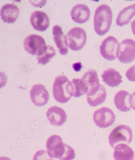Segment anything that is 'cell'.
<instances>
[{
    "mask_svg": "<svg viewBox=\"0 0 135 160\" xmlns=\"http://www.w3.org/2000/svg\"><path fill=\"white\" fill-rule=\"evenodd\" d=\"M47 151L52 158L61 160H72L75 154L73 149L63 143L59 135H53L49 137L46 142Z\"/></svg>",
    "mask_w": 135,
    "mask_h": 160,
    "instance_id": "6da1fadb",
    "label": "cell"
},
{
    "mask_svg": "<svg viewBox=\"0 0 135 160\" xmlns=\"http://www.w3.org/2000/svg\"><path fill=\"white\" fill-rule=\"evenodd\" d=\"M113 12L108 5L103 4L96 9L94 18L95 32L100 36H103L108 32L111 26Z\"/></svg>",
    "mask_w": 135,
    "mask_h": 160,
    "instance_id": "7a4b0ae2",
    "label": "cell"
},
{
    "mask_svg": "<svg viewBox=\"0 0 135 160\" xmlns=\"http://www.w3.org/2000/svg\"><path fill=\"white\" fill-rule=\"evenodd\" d=\"M54 98L58 102L65 103L73 96L74 87L72 82L67 77L59 75L55 78L53 86Z\"/></svg>",
    "mask_w": 135,
    "mask_h": 160,
    "instance_id": "3957f363",
    "label": "cell"
},
{
    "mask_svg": "<svg viewBox=\"0 0 135 160\" xmlns=\"http://www.w3.org/2000/svg\"><path fill=\"white\" fill-rule=\"evenodd\" d=\"M133 138L131 128L125 125H121L114 128L109 137V143L113 148L120 143L130 144Z\"/></svg>",
    "mask_w": 135,
    "mask_h": 160,
    "instance_id": "277c9868",
    "label": "cell"
},
{
    "mask_svg": "<svg viewBox=\"0 0 135 160\" xmlns=\"http://www.w3.org/2000/svg\"><path fill=\"white\" fill-rule=\"evenodd\" d=\"M86 39L85 31L79 28H72L66 36L67 46L74 51L81 50L86 44Z\"/></svg>",
    "mask_w": 135,
    "mask_h": 160,
    "instance_id": "5b68a950",
    "label": "cell"
},
{
    "mask_svg": "<svg viewBox=\"0 0 135 160\" xmlns=\"http://www.w3.org/2000/svg\"><path fill=\"white\" fill-rule=\"evenodd\" d=\"M117 55L118 60L122 63H132L135 59V42L127 39L118 44Z\"/></svg>",
    "mask_w": 135,
    "mask_h": 160,
    "instance_id": "8992f818",
    "label": "cell"
},
{
    "mask_svg": "<svg viewBox=\"0 0 135 160\" xmlns=\"http://www.w3.org/2000/svg\"><path fill=\"white\" fill-rule=\"evenodd\" d=\"M24 45L27 52L31 55L36 56L44 52L48 47L44 38L36 34L27 37L24 41Z\"/></svg>",
    "mask_w": 135,
    "mask_h": 160,
    "instance_id": "52a82bcc",
    "label": "cell"
},
{
    "mask_svg": "<svg viewBox=\"0 0 135 160\" xmlns=\"http://www.w3.org/2000/svg\"><path fill=\"white\" fill-rule=\"evenodd\" d=\"M93 118L98 127L101 128H107L114 124L115 115L110 108L104 107L94 112Z\"/></svg>",
    "mask_w": 135,
    "mask_h": 160,
    "instance_id": "ba28073f",
    "label": "cell"
},
{
    "mask_svg": "<svg viewBox=\"0 0 135 160\" xmlns=\"http://www.w3.org/2000/svg\"><path fill=\"white\" fill-rule=\"evenodd\" d=\"M118 42L114 37L109 36L103 41L100 47V52L104 59L113 61L117 58Z\"/></svg>",
    "mask_w": 135,
    "mask_h": 160,
    "instance_id": "9c48e42d",
    "label": "cell"
},
{
    "mask_svg": "<svg viewBox=\"0 0 135 160\" xmlns=\"http://www.w3.org/2000/svg\"><path fill=\"white\" fill-rule=\"evenodd\" d=\"M30 96L33 103L39 107L46 104L49 99L48 91L44 85L40 84L33 85L31 90Z\"/></svg>",
    "mask_w": 135,
    "mask_h": 160,
    "instance_id": "30bf717a",
    "label": "cell"
},
{
    "mask_svg": "<svg viewBox=\"0 0 135 160\" xmlns=\"http://www.w3.org/2000/svg\"><path fill=\"white\" fill-rule=\"evenodd\" d=\"M86 95L88 102L93 107L98 106L102 104L106 98V89L100 84L90 90Z\"/></svg>",
    "mask_w": 135,
    "mask_h": 160,
    "instance_id": "8fae6325",
    "label": "cell"
},
{
    "mask_svg": "<svg viewBox=\"0 0 135 160\" xmlns=\"http://www.w3.org/2000/svg\"><path fill=\"white\" fill-rule=\"evenodd\" d=\"M30 22L36 30L44 32L46 30L50 25L49 17L45 12L36 11L31 16Z\"/></svg>",
    "mask_w": 135,
    "mask_h": 160,
    "instance_id": "7c38bea8",
    "label": "cell"
},
{
    "mask_svg": "<svg viewBox=\"0 0 135 160\" xmlns=\"http://www.w3.org/2000/svg\"><path fill=\"white\" fill-rule=\"evenodd\" d=\"M46 116L51 124L55 126L63 125L67 118L64 110L57 106L50 108L46 112Z\"/></svg>",
    "mask_w": 135,
    "mask_h": 160,
    "instance_id": "4fadbf2b",
    "label": "cell"
},
{
    "mask_svg": "<svg viewBox=\"0 0 135 160\" xmlns=\"http://www.w3.org/2000/svg\"><path fill=\"white\" fill-rule=\"evenodd\" d=\"M71 18L75 22L83 24L86 22L90 17L89 8L84 4L75 5L71 10Z\"/></svg>",
    "mask_w": 135,
    "mask_h": 160,
    "instance_id": "5bb4252c",
    "label": "cell"
},
{
    "mask_svg": "<svg viewBox=\"0 0 135 160\" xmlns=\"http://www.w3.org/2000/svg\"><path fill=\"white\" fill-rule=\"evenodd\" d=\"M19 13V8L15 4H5L1 9V18L4 22L13 23L18 18Z\"/></svg>",
    "mask_w": 135,
    "mask_h": 160,
    "instance_id": "9a60e30c",
    "label": "cell"
},
{
    "mask_svg": "<svg viewBox=\"0 0 135 160\" xmlns=\"http://www.w3.org/2000/svg\"><path fill=\"white\" fill-rule=\"evenodd\" d=\"M52 34L59 52L62 55H67L68 52V46L66 40V36H65L62 28L59 25H55L53 28Z\"/></svg>",
    "mask_w": 135,
    "mask_h": 160,
    "instance_id": "2e32d148",
    "label": "cell"
},
{
    "mask_svg": "<svg viewBox=\"0 0 135 160\" xmlns=\"http://www.w3.org/2000/svg\"><path fill=\"white\" fill-rule=\"evenodd\" d=\"M101 76L104 82L111 87H118L123 82L122 76L114 69L109 68L104 70Z\"/></svg>",
    "mask_w": 135,
    "mask_h": 160,
    "instance_id": "e0dca14e",
    "label": "cell"
},
{
    "mask_svg": "<svg viewBox=\"0 0 135 160\" xmlns=\"http://www.w3.org/2000/svg\"><path fill=\"white\" fill-rule=\"evenodd\" d=\"M114 158L115 160H133L134 152L128 145L120 143L115 147Z\"/></svg>",
    "mask_w": 135,
    "mask_h": 160,
    "instance_id": "ac0fdd59",
    "label": "cell"
},
{
    "mask_svg": "<svg viewBox=\"0 0 135 160\" xmlns=\"http://www.w3.org/2000/svg\"><path fill=\"white\" fill-rule=\"evenodd\" d=\"M130 94L124 90L118 92L116 94L114 102L116 108L122 112L130 111L131 107L129 103V98Z\"/></svg>",
    "mask_w": 135,
    "mask_h": 160,
    "instance_id": "d6986e66",
    "label": "cell"
},
{
    "mask_svg": "<svg viewBox=\"0 0 135 160\" xmlns=\"http://www.w3.org/2000/svg\"><path fill=\"white\" fill-rule=\"evenodd\" d=\"M135 16V4L124 8L119 13L116 20L117 26L122 27L130 22Z\"/></svg>",
    "mask_w": 135,
    "mask_h": 160,
    "instance_id": "ffe728a7",
    "label": "cell"
},
{
    "mask_svg": "<svg viewBox=\"0 0 135 160\" xmlns=\"http://www.w3.org/2000/svg\"><path fill=\"white\" fill-rule=\"evenodd\" d=\"M82 79L88 86L89 91L96 87L99 85L98 74L95 70L90 69L85 73Z\"/></svg>",
    "mask_w": 135,
    "mask_h": 160,
    "instance_id": "44dd1931",
    "label": "cell"
},
{
    "mask_svg": "<svg viewBox=\"0 0 135 160\" xmlns=\"http://www.w3.org/2000/svg\"><path fill=\"white\" fill-rule=\"evenodd\" d=\"M71 82L74 87V97H80L88 93L89 88L83 80L74 78Z\"/></svg>",
    "mask_w": 135,
    "mask_h": 160,
    "instance_id": "7402d4cb",
    "label": "cell"
},
{
    "mask_svg": "<svg viewBox=\"0 0 135 160\" xmlns=\"http://www.w3.org/2000/svg\"><path fill=\"white\" fill-rule=\"evenodd\" d=\"M56 55V52L53 47L50 45H48L45 51L37 56L38 63L41 64L43 66L49 63L51 59Z\"/></svg>",
    "mask_w": 135,
    "mask_h": 160,
    "instance_id": "603a6c76",
    "label": "cell"
},
{
    "mask_svg": "<svg viewBox=\"0 0 135 160\" xmlns=\"http://www.w3.org/2000/svg\"><path fill=\"white\" fill-rule=\"evenodd\" d=\"M33 160H53L47 151L45 150H39L34 156Z\"/></svg>",
    "mask_w": 135,
    "mask_h": 160,
    "instance_id": "cb8c5ba5",
    "label": "cell"
},
{
    "mask_svg": "<svg viewBox=\"0 0 135 160\" xmlns=\"http://www.w3.org/2000/svg\"><path fill=\"white\" fill-rule=\"evenodd\" d=\"M126 76L129 81L135 82V65L128 69L127 71Z\"/></svg>",
    "mask_w": 135,
    "mask_h": 160,
    "instance_id": "d4e9b609",
    "label": "cell"
},
{
    "mask_svg": "<svg viewBox=\"0 0 135 160\" xmlns=\"http://www.w3.org/2000/svg\"><path fill=\"white\" fill-rule=\"evenodd\" d=\"M129 103L131 108L135 110V92L131 94L129 98Z\"/></svg>",
    "mask_w": 135,
    "mask_h": 160,
    "instance_id": "484cf974",
    "label": "cell"
},
{
    "mask_svg": "<svg viewBox=\"0 0 135 160\" xmlns=\"http://www.w3.org/2000/svg\"><path fill=\"white\" fill-rule=\"evenodd\" d=\"M73 68L76 72L80 71L82 67V65L80 62H78L74 63L72 66Z\"/></svg>",
    "mask_w": 135,
    "mask_h": 160,
    "instance_id": "4316f807",
    "label": "cell"
},
{
    "mask_svg": "<svg viewBox=\"0 0 135 160\" xmlns=\"http://www.w3.org/2000/svg\"><path fill=\"white\" fill-rule=\"evenodd\" d=\"M131 27H132V32L135 36V19L131 23Z\"/></svg>",
    "mask_w": 135,
    "mask_h": 160,
    "instance_id": "83f0119b",
    "label": "cell"
},
{
    "mask_svg": "<svg viewBox=\"0 0 135 160\" xmlns=\"http://www.w3.org/2000/svg\"><path fill=\"white\" fill-rule=\"evenodd\" d=\"M0 160H11L9 158H7V157H1V158H0Z\"/></svg>",
    "mask_w": 135,
    "mask_h": 160,
    "instance_id": "f1b7e54d",
    "label": "cell"
}]
</instances>
